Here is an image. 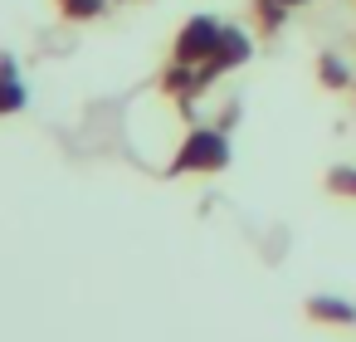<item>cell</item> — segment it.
Wrapping results in <instances>:
<instances>
[{
    "label": "cell",
    "instance_id": "5",
    "mask_svg": "<svg viewBox=\"0 0 356 342\" xmlns=\"http://www.w3.org/2000/svg\"><path fill=\"white\" fill-rule=\"evenodd\" d=\"M25 103H30V88H25V79H20V69H15V59H10V54H0V118L20 113Z\"/></svg>",
    "mask_w": 356,
    "mask_h": 342
},
{
    "label": "cell",
    "instance_id": "3",
    "mask_svg": "<svg viewBox=\"0 0 356 342\" xmlns=\"http://www.w3.org/2000/svg\"><path fill=\"white\" fill-rule=\"evenodd\" d=\"M156 88H161V93H166V98L181 108V113H186V108H191V103H195V98L210 88V79H205V69H200V64H176V59H171V64L161 69Z\"/></svg>",
    "mask_w": 356,
    "mask_h": 342
},
{
    "label": "cell",
    "instance_id": "11",
    "mask_svg": "<svg viewBox=\"0 0 356 342\" xmlns=\"http://www.w3.org/2000/svg\"><path fill=\"white\" fill-rule=\"evenodd\" d=\"M283 6H288V10H298V6H307V0H283Z\"/></svg>",
    "mask_w": 356,
    "mask_h": 342
},
{
    "label": "cell",
    "instance_id": "10",
    "mask_svg": "<svg viewBox=\"0 0 356 342\" xmlns=\"http://www.w3.org/2000/svg\"><path fill=\"white\" fill-rule=\"evenodd\" d=\"M327 191H332V196H356V166L327 171Z\"/></svg>",
    "mask_w": 356,
    "mask_h": 342
},
{
    "label": "cell",
    "instance_id": "6",
    "mask_svg": "<svg viewBox=\"0 0 356 342\" xmlns=\"http://www.w3.org/2000/svg\"><path fill=\"white\" fill-rule=\"evenodd\" d=\"M307 318H312V322H327V327H351V322H356V308L341 303V298H327V293H322V298L307 303Z\"/></svg>",
    "mask_w": 356,
    "mask_h": 342
},
{
    "label": "cell",
    "instance_id": "8",
    "mask_svg": "<svg viewBox=\"0 0 356 342\" xmlns=\"http://www.w3.org/2000/svg\"><path fill=\"white\" fill-rule=\"evenodd\" d=\"M103 10H108V0H59V15L74 20V25H88V20H98Z\"/></svg>",
    "mask_w": 356,
    "mask_h": 342
},
{
    "label": "cell",
    "instance_id": "2",
    "mask_svg": "<svg viewBox=\"0 0 356 342\" xmlns=\"http://www.w3.org/2000/svg\"><path fill=\"white\" fill-rule=\"evenodd\" d=\"M220 35H225V20H215V15H191V20L176 30V40H171V59H176V64H210Z\"/></svg>",
    "mask_w": 356,
    "mask_h": 342
},
{
    "label": "cell",
    "instance_id": "1",
    "mask_svg": "<svg viewBox=\"0 0 356 342\" xmlns=\"http://www.w3.org/2000/svg\"><path fill=\"white\" fill-rule=\"evenodd\" d=\"M229 132L225 127H191L181 137V147L171 152V176H215L229 166Z\"/></svg>",
    "mask_w": 356,
    "mask_h": 342
},
{
    "label": "cell",
    "instance_id": "4",
    "mask_svg": "<svg viewBox=\"0 0 356 342\" xmlns=\"http://www.w3.org/2000/svg\"><path fill=\"white\" fill-rule=\"evenodd\" d=\"M254 59V40L239 30V25H225V35H220V45H215V54H210V64H200L205 69V79L215 84L220 74H234V69H244Z\"/></svg>",
    "mask_w": 356,
    "mask_h": 342
},
{
    "label": "cell",
    "instance_id": "9",
    "mask_svg": "<svg viewBox=\"0 0 356 342\" xmlns=\"http://www.w3.org/2000/svg\"><path fill=\"white\" fill-rule=\"evenodd\" d=\"M317 79H322V88H351V74H346V64L337 54H322L317 59Z\"/></svg>",
    "mask_w": 356,
    "mask_h": 342
},
{
    "label": "cell",
    "instance_id": "7",
    "mask_svg": "<svg viewBox=\"0 0 356 342\" xmlns=\"http://www.w3.org/2000/svg\"><path fill=\"white\" fill-rule=\"evenodd\" d=\"M249 15H254L259 35H278L288 25V6H283V0H249Z\"/></svg>",
    "mask_w": 356,
    "mask_h": 342
}]
</instances>
